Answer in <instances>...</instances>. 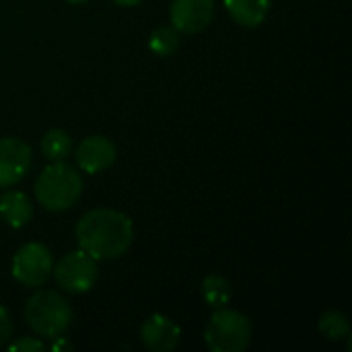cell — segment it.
Listing matches in <instances>:
<instances>
[{"mask_svg": "<svg viewBox=\"0 0 352 352\" xmlns=\"http://www.w3.org/2000/svg\"><path fill=\"white\" fill-rule=\"evenodd\" d=\"M231 297H233V289L225 276L210 274L202 280V299L208 307H212V309L227 307Z\"/></svg>", "mask_w": 352, "mask_h": 352, "instance_id": "cell-13", "label": "cell"}, {"mask_svg": "<svg viewBox=\"0 0 352 352\" xmlns=\"http://www.w3.org/2000/svg\"><path fill=\"white\" fill-rule=\"evenodd\" d=\"M25 324L39 338H60L72 324V307L58 293L50 289L35 291L23 307Z\"/></svg>", "mask_w": 352, "mask_h": 352, "instance_id": "cell-2", "label": "cell"}, {"mask_svg": "<svg viewBox=\"0 0 352 352\" xmlns=\"http://www.w3.org/2000/svg\"><path fill=\"white\" fill-rule=\"evenodd\" d=\"M82 186V177L74 165L66 161H52L35 182V198L45 210L62 212L78 202Z\"/></svg>", "mask_w": 352, "mask_h": 352, "instance_id": "cell-3", "label": "cell"}, {"mask_svg": "<svg viewBox=\"0 0 352 352\" xmlns=\"http://www.w3.org/2000/svg\"><path fill=\"white\" fill-rule=\"evenodd\" d=\"M68 4H82V2H87V0H66Z\"/></svg>", "mask_w": 352, "mask_h": 352, "instance_id": "cell-20", "label": "cell"}, {"mask_svg": "<svg viewBox=\"0 0 352 352\" xmlns=\"http://www.w3.org/2000/svg\"><path fill=\"white\" fill-rule=\"evenodd\" d=\"M41 153L47 161H66L72 153V138L66 130H47L41 138Z\"/></svg>", "mask_w": 352, "mask_h": 352, "instance_id": "cell-14", "label": "cell"}, {"mask_svg": "<svg viewBox=\"0 0 352 352\" xmlns=\"http://www.w3.org/2000/svg\"><path fill=\"white\" fill-rule=\"evenodd\" d=\"M204 342L212 352H243L252 342V322L235 309H217L204 330Z\"/></svg>", "mask_w": 352, "mask_h": 352, "instance_id": "cell-4", "label": "cell"}, {"mask_svg": "<svg viewBox=\"0 0 352 352\" xmlns=\"http://www.w3.org/2000/svg\"><path fill=\"white\" fill-rule=\"evenodd\" d=\"M33 161V153L21 138H0V188L19 184Z\"/></svg>", "mask_w": 352, "mask_h": 352, "instance_id": "cell-8", "label": "cell"}, {"mask_svg": "<svg viewBox=\"0 0 352 352\" xmlns=\"http://www.w3.org/2000/svg\"><path fill=\"white\" fill-rule=\"evenodd\" d=\"M116 157H118L116 144L107 136H99V134L82 138L74 148L76 167L91 175L109 169L116 163Z\"/></svg>", "mask_w": 352, "mask_h": 352, "instance_id": "cell-9", "label": "cell"}, {"mask_svg": "<svg viewBox=\"0 0 352 352\" xmlns=\"http://www.w3.org/2000/svg\"><path fill=\"white\" fill-rule=\"evenodd\" d=\"M76 243L95 260L124 256L134 239V225L128 214L113 208H95L80 217L74 229Z\"/></svg>", "mask_w": 352, "mask_h": 352, "instance_id": "cell-1", "label": "cell"}, {"mask_svg": "<svg viewBox=\"0 0 352 352\" xmlns=\"http://www.w3.org/2000/svg\"><path fill=\"white\" fill-rule=\"evenodd\" d=\"M54 270V258L50 254V250L43 243L31 241L25 243L16 250L14 258H12V278L27 289H39L43 287Z\"/></svg>", "mask_w": 352, "mask_h": 352, "instance_id": "cell-6", "label": "cell"}, {"mask_svg": "<svg viewBox=\"0 0 352 352\" xmlns=\"http://www.w3.org/2000/svg\"><path fill=\"white\" fill-rule=\"evenodd\" d=\"M214 16V0H173L169 6L171 27L177 33H200Z\"/></svg>", "mask_w": 352, "mask_h": 352, "instance_id": "cell-7", "label": "cell"}, {"mask_svg": "<svg viewBox=\"0 0 352 352\" xmlns=\"http://www.w3.org/2000/svg\"><path fill=\"white\" fill-rule=\"evenodd\" d=\"M113 4H118V6H124V8H130V6H138L142 0H111Z\"/></svg>", "mask_w": 352, "mask_h": 352, "instance_id": "cell-19", "label": "cell"}, {"mask_svg": "<svg viewBox=\"0 0 352 352\" xmlns=\"http://www.w3.org/2000/svg\"><path fill=\"white\" fill-rule=\"evenodd\" d=\"M8 351L10 352H41V351H45V346H43V342H41L39 338H33V336H29V338H19V340H14L12 344H8Z\"/></svg>", "mask_w": 352, "mask_h": 352, "instance_id": "cell-17", "label": "cell"}, {"mask_svg": "<svg viewBox=\"0 0 352 352\" xmlns=\"http://www.w3.org/2000/svg\"><path fill=\"white\" fill-rule=\"evenodd\" d=\"M148 47H151L153 54H157L161 58H167V56H171L179 47V33L171 25L159 27V29H155L151 33Z\"/></svg>", "mask_w": 352, "mask_h": 352, "instance_id": "cell-16", "label": "cell"}, {"mask_svg": "<svg viewBox=\"0 0 352 352\" xmlns=\"http://www.w3.org/2000/svg\"><path fill=\"white\" fill-rule=\"evenodd\" d=\"M229 16L248 29L260 27L268 12H270V0H223Z\"/></svg>", "mask_w": 352, "mask_h": 352, "instance_id": "cell-12", "label": "cell"}, {"mask_svg": "<svg viewBox=\"0 0 352 352\" xmlns=\"http://www.w3.org/2000/svg\"><path fill=\"white\" fill-rule=\"evenodd\" d=\"M0 219L12 229H21L33 219V202L19 190H6L0 196Z\"/></svg>", "mask_w": 352, "mask_h": 352, "instance_id": "cell-11", "label": "cell"}, {"mask_svg": "<svg viewBox=\"0 0 352 352\" xmlns=\"http://www.w3.org/2000/svg\"><path fill=\"white\" fill-rule=\"evenodd\" d=\"M10 336H12V324H10L8 311L0 305V346L8 344Z\"/></svg>", "mask_w": 352, "mask_h": 352, "instance_id": "cell-18", "label": "cell"}, {"mask_svg": "<svg viewBox=\"0 0 352 352\" xmlns=\"http://www.w3.org/2000/svg\"><path fill=\"white\" fill-rule=\"evenodd\" d=\"M318 330L328 340H342L351 336V322L340 311H326L318 322Z\"/></svg>", "mask_w": 352, "mask_h": 352, "instance_id": "cell-15", "label": "cell"}, {"mask_svg": "<svg viewBox=\"0 0 352 352\" xmlns=\"http://www.w3.org/2000/svg\"><path fill=\"white\" fill-rule=\"evenodd\" d=\"M179 338H182L179 326L163 314H155L146 318L140 326V340L153 352H171L179 344Z\"/></svg>", "mask_w": 352, "mask_h": 352, "instance_id": "cell-10", "label": "cell"}, {"mask_svg": "<svg viewBox=\"0 0 352 352\" xmlns=\"http://www.w3.org/2000/svg\"><path fill=\"white\" fill-rule=\"evenodd\" d=\"M52 276L56 278V285L62 291L72 293V295H82L91 291L97 283V276H99L97 260L91 258L82 250L68 252L56 262Z\"/></svg>", "mask_w": 352, "mask_h": 352, "instance_id": "cell-5", "label": "cell"}]
</instances>
